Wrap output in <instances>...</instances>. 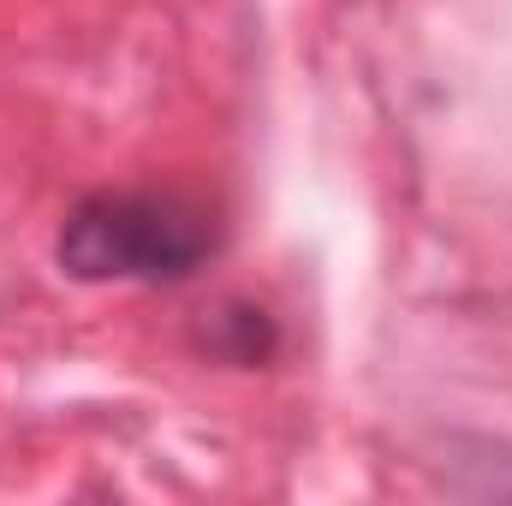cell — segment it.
Returning <instances> with one entry per match:
<instances>
[{
  "label": "cell",
  "mask_w": 512,
  "mask_h": 506,
  "mask_svg": "<svg viewBox=\"0 0 512 506\" xmlns=\"http://www.w3.org/2000/svg\"><path fill=\"white\" fill-rule=\"evenodd\" d=\"M215 251V221L179 191H96L84 197L54 256L72 280H185Z\"/></svg>",
  "instance_id": "cell-1"
}]
</instances>
